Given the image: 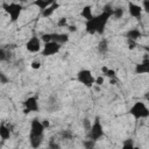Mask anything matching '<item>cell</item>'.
<instances>
[{
    "mask_svg": "<svg viewBox=\"0 0 149 149\" xmlns=\"http://www.w3.org/2000/svg\"><path fill=\"white\" fill-rule=\"evenodd\" d=\"M30 66H31V69L37 70V69H40V68H41V63H40L38 61H34V62H31Z\"/></svg>",
    "mask_w": 149,
    "mask_h": 149,
    "instance_id": "1f68e13d",
    "label": "cell"
},
{
    "mask_svg": "<svg viewBox=\"0 0 149 149\" xmlns=\"http://www.w3.org/2000/svg\"><path fill=\"white\" fill-rule=\"evenodd\" d=\"M59 136L62 137V140H72L74 135L70 129H64L59 133Z\"/></svg>",
    "mask_w": 149,
    "mask_h": 149,
    "instance_id": "44dd1931",
    "label": "cell"
},
{
    "mask_svg": "<svg viewBox=\"0 0 149 149\" xmlns=\"http://www.w3.org/2000/svg\"><path fill=\"white\" fill-rule=\"evenodd\" d=\"M122 148H123V149H133V148H134V141H133L132 139L123 141V143H122Z\"/></svg>",
    "mask_w": 149,
    "mask_h": 149,
    "instance_id": "603a6c76",
    "label": "cell"
},
{
    "mask_svg": "<svg viewBox=\"0 0 149 149\" xmlns=\"http://www.w3.org/2000/svg\"><path fill=\"white\" fill-rule=\"evenodd\" d=\"M94 79L95 77L93 76L92 71L88 69H81L77 73V80L86 87H92L94 85Z\"/></svg>",
    "mask_w": 149,
    "mask_h": 149,
    "instance_id": "52a82bcc",
    "label": "cell"
},
{
    "mask_svg": "<svg viewBox=\"0 0 149 149\" xmlns=\"http://www.w3.org/2000/svg\"><path fill=\"white\" fill-rule=\"evenodd\" d=\"M135 73L136 74H144L149 72V59L146 57L141 63H137L135 65Z\"/></svg>",
    "mask_w": 149,
    "mask_h": 149,
    "instance_id": "7c38bea8",
    "label": "cell"
},
{
    "mask_svg": "<svg viewBox=\"0 0 149 149\" xmlns=\"http://www.w3.org/2000/svg\"><path fill=\"white\" fill-rule=\"evenodd\" d=\"M26 49L29 51V52H41L42 50V41H41V37L38 36H31L27 43H26Z\"/></svg>",
    "mask_w": 149,
    "mask_h": 149,
    "instance_id": "30bf717a",
    "label": "cell"
},
{
    "mask_svg": "<svg viewBox=\"0 0 149 149\" xmlns=\"http://www.w3.org/2000/svg\"><path fill=\"white\" fill-rule=\"evenodd\" d=\"M142 9L146 13H149V0H142Z\"/></svg>",
    "mask_w": 149,
    "mask_h": 149,
    "instance_id": "f546056e",
    "label": "cell"
},
{
    "mask_svg": "<svg viewBox=\"0 0 149 149\" xmlns=\"http://www.w3.org/2000/svg\"><path fill=\"white\" fill-rule=\"evenodd\" d=\"M104 81H105V77L101 74V76H98V77H95V79H94V84L95 85H98V86H101L102 84H104Z\"/></svg>",
    "mask_w": 149,
    "mask_h": 149,
    "instance_id": "4316f807",
    "label": "cell"
},
{
    "mask_svg": "<svg viewBox=\"0 0 149 149\" xmlns=\"http://www.w3.org/2000/svg\"><path fill=\"white\" fill-rule=\"evenodd\" d=\"M12 58V54L10 51H8L5 48H0V63H5V62H9Z\"/></svg>",
    "mask_w": 149,
    "mask_h": 149,
    "instance_id": "d6986e66",
    "label": "cell"
},
{
    "mask_svg": "<svg viewBox=\"0 0 149 149\" xmlns=\"http://www.w3.org/2000/svg\"><path fill=\"white\" fill-rule=\"evenodd\" d=\"M23 112L24 114H28V113H35V112H38L40 111V104H38V97L37 95H31V97H28L24 101H23Z\"/></svg>",
    "mask_w": 149,
    "mask_h": 149,
    "instance_id": "ba28073f",
    "label": "cell"
},
{
    "mask_svg": "<svg viewBox=\"0 0 149 149\" xmlns=\"http://www.w3.org/2000/svg\"><path fill=\"white\" fill-rule=\"evenodd\" d=\"M44 126L42 125V121L38 119H33L30 123V132H29V142L33 148H38L43 143L44 140Z\"/></svg>",
    "mask_w": 149,
    "mask_h": 149,
    "instance_id": "7a4b0ae2",
    "label": "cell"
},
{
    "mask_svg": "<svg viewBox=\"0 0 149 149\" xmlns=\"http://www.w3.org/2000/svg\"><path fill=\"white\" fill-rule=\"evenodd\" d=\"M80 16H81V17H84V19H85V21H86V20L92 19V17H93L92 6H90V5L84 6V7L81 8V10H80Z\"/></svg>",
    "mask_w": 149,
    "mask_h": 149,
    "instance_id": "e0dca14e",
    "label": "cell"
},
{
    "mask_svg": "<svg viewBox=\"0 0 149 149\" xmlns=\"http://www.w3.org/2000/svg\"><path fill=\"white\" fill-rule=\"evenodd\" d=\"M9 83V78L7 74H5L2 71H0V84L5 85V84H8Z\"/></svg>",
    "mask_w": 149,
    "mask_h": 149,
    "instance_id": "d4e9b609",
    "label": "cell"
},
{
    "mask_svg": "<svg viewBox=\"0 0 149 149\" xmlns=\"http://www.w3.org/2000/svg\"><path fill=\"white\" fill-rule=\"evenodd\" d=\"M61 48H62V44H59L57 42H52V41L45 42L44 45H43V49L41 50V54L44 57H50V56H54V55L58 54Z\"/></svg>",
    "mask_w": 149,
    "mask_h": 149,
    "instance_id": "9c48e42d",
    "label": "cell"
},
{
    "mask_svg": "<svg viewBox=\"0 0 149 149\" xmlns=\"http://www.w3.org/2000/svg\"><path fill=\"white\" fill-rule=\"evenodd\" d=\"M128 12L130 14V16L140 20L142 17V14H143V9L140 5L135 3V2H129L128 3Z\"/></svg>",
    "mask_w": 149,
    "mask_h": 149,
    "instance_id": "8fae6325",
    "label": "cell"
},
{
    "mask_svg": "<svg viewBox=\"0 0 149 149\" xmlns=\"http://www.w3.org/2000/svg\"><path fill=\"white\" fill-rule=\"evenodd\" d=\"M129 114L139 120V119H146L149 116V109L147 107V105L142 101H136L133 104V106L129 108Z\"/></svg>",
    "mask_w": 149,
    "mask_h": 149,
    "instance_id": "277c9868",
    "label": "cell"
},
{
    "mask_svg": "<svg viewBox=\"0 0 149 149\" xmlns=\"http://www.w3.org/2000/svg\"><path fill=\"white\" fill-rule=\"evenodd\" d=\"M91 125H92V122H91L88 119H84V120H83V127H84V129H85L86 132H88Z\"/></svg>",
    "mask_w": 149,
    "mask_h": 149,
    "instance_id": "f1b7e54d",
    "label": "cell"
},
{
    "mask_svg": "<svg viewBox=\"0 0 149 149\" xmlns=\"http://www.w3.org/2000/svg\"><path fill=\"white\" fill-rule=\"evenodd\" d=\"M109 50V47H108V41L107 38H101L97 45V51L100 54V55H106Z\"/></svg>",
    "mask_w": 149,
    "mask_h": 149,
    "instance_id": "5bb4252c",
    "label": "cell"
},
{
    "mask_svg": "<svg viewBox=\"0 0 149 149\" xmlns=\"http://www.w3.org/2000/svg\"><path fill=\"white\" fill-rule=\"evenodd\" d=\"M42 125L44 126V128H48L50 123H49V121H48V120H43V121H42Z\"/></svg>",
    "mask_w": 149,
    "mask_h": 149,
    "instance_id": "836d02e7",
    "label": "cell"
},
{
    "mask_svg": "<svg viewBox=\"0 0 149 149\" xmlns=\"http://www.w3.org/2000/svg\"><path fill=\"white\" fill-rule=\"evenodd\" d=\"M58 8H59V3L55 1L54 3H51L50 6H48L47 8H44V9L42 10V16H43V17H49V16H51V15L55 13V10L58 9Z\"/></svg>",
    "mask_w": 149,
    "mask_h": 149,
    "instance_id": "9a60e30c",
    "label": "cell"
},
{
    "mask_svg": "<svg viewBox=\"0 0 149 149\" xmlns=\"http://www.w3.org/2000/svg\"><path fill=\"white\" fill-rule=\"evenodd\" d=\"M57 26L58 27H68V19L66 17H61L57 21Z\"/></svg>",
    "mask_w": 149,
    "mask_h": 149,
    "instance_id": "83f0119b",
    "label": "cell"
},
{
    "mask_svg": "<svg viewBox=\"0 0 149 149\" xmlns=\"http://www.w3.org/2000/svg\"><path fill=\"white\" fill-rule=\"evenodd\" d=\"M70 40V36L69 34L66 33H47V34H42L41 35V41H43L44 43L45 42H57L59 44H64L66 42H69Z\"/></svg>",
    "mask_w": 149,
    "mask_h": 149,
    "instance_id": "8992f818",
    "label": "cell"
},
{
    "mask_svg": "<svg viewBox=\"0 0 149 149\" xmlns=\"http://www.w3.org/2000/svg\"><path fill=\"white\" fill-rule=\"evenodd\" d=\"M105 136V132H104V127L100 122L99 118H95L94 122L91 125L88 132H87V137L93 140V141H99L100 139H102Z\"/></svg>",
    "mask_w": 149,
    "mask_h": 149,
    "instance_id": "5b68a950",
    "label": "cell"
},
{
    "mask_svg": "<svg viewBox=\"0 0 149 149\" xmlns=\"http://www.w3.org/2000/svg\"><path fill=\"white\" fill-rule=\"evenodd\" d=\"M127 41H128V49L133 50V49H135V48H136L137 42H135V41H130V40H127Z\"/></svg>",
    "mask_w": 149,
    "mask_h": 149,
    "instance_id": "4dcf8cb0",
    "label": "cell"
},
{
    "mask_svg": "<svg viewBox=\"0 0 149 149\" xmlns=\"http://www.w3.org/2000/svg\"><path fill=\"white\" fill-rule=\"evenodd\" d=\"M69 31H77V27L76 26H68Z\"/></svg>",
    "mask_w": 149,
    "mask_h": 149,
    "instance_id": "d6a6232c",
    "label": "cell"
},
{
    "mask_svg": "<svg viewBox=\"0 0 149 149\" xmlns=\"http://www.w3.org/2000/svg\"><path fill=\"white\" fill-rule=\"evenodd\" d=\"M125 36H126L127 40L137 42V40H140V38L143 36V34H142V31H141L140 29H137V28H133V29H129V30L125 34Z\"/></svg>",
    "mask_w": 149,
    "mask_h": 149,
    "instance_id": "4fadbf2b",
    "label": "cell"
},
{
    "mask_svg": "<svg viewBox=\"0 0 149 149\" xmlns=\"http://www.w3.org/2000/svg\"><path fill=\"white\" fill-rule=\"evenodd\" d=\"M48 147L49 148H52V149H58V148H61V144L57 143V142H55L54 139H50V141L48 143Z\"/></svg>",
    "mask_w": 149,
    "mask_h": 149,
    "instance_id": "484cf974",
    "label": "cell"
},
{
    "mask_svg": "<svg viewBox=\"0 0 149 149\" xmlns=\"http://www.w3.org/2000/svg\"><path fill=\"white\" fill-rule=\"evenodd\" d=\"M113 15V7L112 5L107 3L104 6L102 12L98 15H93L92 19L85 21V29L90 35H102L105 33L106 24L109 17Z\"/></svg>",
    "mask_w": 149,
    "mask_h": 149,
    "instance_id": "6da1fadb",
    "label": "cell"
},
{
    "mask_svg": "<svg viewBox=\"0 0 149 149\" xmlns=\"http://www.w3.org/2000/svg\"><path fill=\"white\" fill-rule=\"evenodd\" d=\"M101 72H102V76L104 77H108L109 79H118L116 72L113 69H109L107 66H102L101 68Z\"/></svg>",
    "mask_w": 149,
    "mask_h": 149,
    "instance_id": "ac0fdd59",
    "label": "cell"
},
{
    "mask_svg": "<svg viewBox=\"0 0 149 149\" xmlns=\"http://www.w3.org/2000/svg\"><path fill=\"white\" fill-rule=\"evenodd\" d=\"M5 1H7V0H5Z\"/></svg>",
    "mask_w": 149,
    "mask_h": 149,
    "instance_id": "e575fe53",
    "label": "cell"
},
{
    "mask_svg": "<svg viewBox=\"0 0 149 149\" xmlns=\"http://www.w3.org/2000/svg\"><path fill=\"white\" fill-rule=\"evenodd\" d=\"M2 8L6 12V14H8L12 22H16L23 10V6L17 2H3Z\"/></svg>",
    "mask_w": 149,
    "mask_h": 149,
    "instance_id": "3957f363",
    "label": "cell"
},
{
    "mask_svg": "<svg viewBox=\"0 0 149 149\" xmlns=\"http://www.w3.org/2000/svg\"><path fill=\"white\" fill-rule=\"evenodd\" d=\"M83 146H84L85 148H87V149H91V148H93V147L95 146V141H93V140H91V139L85 140V141L83 142Z\"/></svg>",
    "mask_w": 149,
    "mask_h": 149,
    "instance_id": "cb8c5ba5",
    "label": "cell"
},
{
    "mask_svg": "<svg viewBox=\"0 0 149 149\" xmlns=\"http://www.w3.org/2000/svg\"><path fill=\"white\" fill-rule=\"evenodd\" d=\"M125 14V9L122 7H116V8H113V15L115 19H121Z\"/></svg>",
    "mask_w": 149,
    "mask_h": 149,
    "instance_id": "7402d4cb",
    "label": "cell"
},
{
    "mask_svg": "<svg viewBox=\"0 0 149 149\" xmlns=\"http://www.w3.org/2000/svg\"><path fill=\"white\" fill-rule=\"evenodd\" d=\"M56 0H34V5L37 6L41 10H43L44 8H47L48 6H50L51 3H54Z\"/></svg>",
    "mask_w": 149,
    "mask_h": 149,
    "instance_id": "ffe728a7",
    "label": "cell"
},
{
    "mask_svg": "<svg viewBox=\"0 0 149 149\" xmlns=\"http://www.w3.org/2000/svg\"><path fill=\"white\" fill-rule=\"evenodd\" d=\"M10 135H12V130L8 126H6L5 123L0 125V137L6 141V140H9L10 139Z\"/></svg>",
    "mask_w": 149,
    "mask_h": 149,
    "instance_id": "2e32d148",
    "label": "cell"
}]
</instances>
